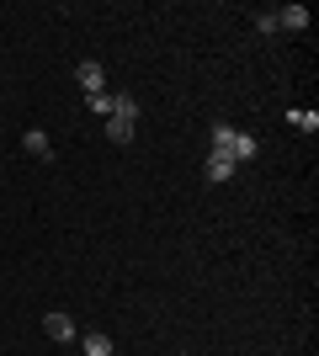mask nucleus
<instances>
[{"label": "nucleus", "mask_w": 319, "mask_h": 356, "mask_svg": "<svg viewBox=\"0 0 319 356\" xmlns=\"http://www.w3.org/2000/svg\"><path fill=\"white\" fill-rule=\"evenodd\" d=\"M277 27L304 32V27H309V11H304V6H282V11H277Z\"/></svg>", "instance_id": "7"}, {"label": "nucleus", "mask_w": 319, "mask_h": 356, "mask_svg": "<svg viewBox=\"0 0 319 356\" xmlns=\"http://www.w3.org/2000/svg\"><path fill=\"white\" fill-rule=\"evenodd\" d=\"M234 170H240V165L229 160V154H208V165H202V176H208L213 186H224V181H234Z\"/></svg>", "instance_id": "3"}, {"label": "nucleus", "mask_w": 319, "mask_h": 356, "mask_svg": "<svg viewBox=\"0 0 319 356\" xmlns=\"http://www.w3.org/2000/svg\"><path fill=\"white\" fill-rule=\"evenodd\" d=\"M75 80L85 86V96L106 90V74H101V64H96V59H80V64H75Z\"/></svg>", "instance_id": "2"}, {"label": "nucleus", "mask_w": 319, "mask_h": 356, "mask_svg": "<svg viewBox=\"0 0 319 356\" xmlns=\"http://www.w3.org/2000/svg\"><path fill=\"white\" fill-rule=\"evenodd\" d=\"M80 351H85V356H112V335L91 330V335H80Z\"/></svg>", "instance_id": "6"}, {"label": "nucleus", "mask_w": 319, "mask_h": 356, "mask_svg": "<svg viewBox=\"0 0 319 356\" xmlns=\"http://www.w3.org/2000/svg\"><path fill=\"white\" fill-rule=\"evenodd\" d=\"M213 154H229L234 165H250L261 154V144L250 134H240V128H229V122H213Z\"/></svg>", "instance_id": "1"}, {"label": "nucleus", "mask_w": 319, "mask_h": 356, "mask_svg": "<svg viewBox=\"0 0 319 356\" xmlns=\"http://www.w3.org/2000/svg\"><path fill=\"white\" fill-rule=\"evenodd\" d=\"M22 149H27L32 160H54V144H48L43 128H27V134H22Z\"/></svg>", "instance_id": "4"}, {"label": "nucleus", "mask_w": 319, "mask_h": 356, "mask_svg": "<svg viewBox=\"0 0 319 356\" xmlns=\"http://www.w3.org/2000/svg\"><path fill=\"white\" fill-rule=\"evenodd\" d=\"M43 330H48V341H75V319L69 314H43Z\"/></svg>", "instance_id": "5"}, {"label": "nucleus", "mask_w": 319, "mask_h": 356, "mask_svg": "<svg viewBox=\"0 0 319 356\" xmlns=\"http://www.w3.org/2000/svg\"><path fill=\"white\" fill-rule=\"evenodd\" d=\"M85 106H91V112H96V118H112V90H96V96H85Z\"/></svg>", "instance_id": "9"}, {"label": "nucleus", "mask_w": 319, "mask_h": 356, "mask_svg": "<svg viewBox=\"0 0 319 356\" xmlns=\"http://www.w3.org/2000/svg\"><path fill=\"white\" fill-rule=\"evenodd\" d=\"M293 128H304V134H314V128H319V118H314V112H293Z\"/></svg>", "instance_id": "10"}, {"label": "nucleus", "mask_w": 319, "mask_h": 356, "mask_svg": "<svg viewBox=\"0 0 319 356\" xmlns=\"http://www.w3.org/2000/svg\"><path fill=\"white\" fill-rule=\"evenodd\" d=\"M133 128H138V122H128V118H106V138H112V144H128Z\"/></svg>", "instance_id": "8"}]
</instances>
